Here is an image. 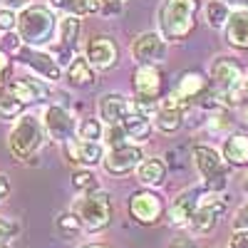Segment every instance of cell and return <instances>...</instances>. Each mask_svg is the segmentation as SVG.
Wrapping results in <instances>:
<instances>
[{"label":"cell","instance_id":"6da1fadb","mask_svg":"<svg viewBox=\"0 0 248 248\" xmlns=\"http://www.w3.org/2000/svg\"><path fill=\"white\" fill-rule=\"evenodd\" d=\"M55 13L45 5H28L17 15V37L28 47H45L57 32Z\"/></svg>","mask_w":248,"mask_h":248},{"label":"cell","instance_id":"7a4b0ae2","mask_svg":"<svg viewBox=\"0 0 248 248\" xmlns=\"http://www.w3.org/2000/svg\"><path fill=\"white\" fill-rule=\"evenodd\" d=\"M211 82H214V90L216 97L229 107H241L243 102L248 99L246 94V72L241 67V62L231 60V57H218L214 65H211Z\"/></svg>","mask_w":248,"mask_h":248},{"label":"cell","instance_id":"3957f363","mask_svg":"<svg viewBox=\"0 0 248 248\" xmlns=\"http://www.w3.org/2000/svg\"><path fill=\"white\" fill-rule=\"evenodd\" d=\"M199 0H164L159 8V32L164 40H184L194 32Z\"/></svg>","mask_w":248,"mask_h":248},{"label":"cell","instance_id":"277c9868","mask_svg":"<svg viewBox=\"0 0 248 248\" xmlns=\"http://www.w3.org/2000/svg\"><path fill=\"white\" fill-rule=\"evenodd\" d=\"M45 144V127L43 119H37L32 114H23L17 117L15 127L8 134V149L17 161H32V156H37V152Z\"/></svg>","mask_w":248,"mask_h":248},{"label":"cell","instance_id":"5b68a950","mask_svg":"<svg viewBox=\"0 0 248 248\" xmlns=\"http://www.w3.org/2000/svg\"><path fill=\"white\" fill-rule=\"evenodd\" d=\"M72 214L79 218L82 229H87L92 233L102 231L112 223V199L107 191H99V189L87 191L82 194V199H77Z\"/></svg>","mask_w":248,"mask_h":248},{"label":"cell","instance_id":"8992f818","mask_svg":"<svg viewBox=\"0 0 248 248\" xmlns=\"http://www.w3.org/2000/svg\"><path fill=\"white\" fill-rule=\"evenodd\" d=\"M194 164L203 179V189L209 194H218L229 184V164H226L223 154H218L214 147L206 144H196L194 147Z\"/></svg>","mask_w":248,"mask_h":248},{"label":"cell","instance_id":"52a82bcc","mask_svg":"<svg viewBox=\"0 0 248 248\" xmlns=\"http://www.w3.org/2000/svg\"><path fill=\"white\" fill-rule=\"evenodd\" d=\"M164 87V75L156 65H139L134 70L132 77V90H134V107L139 112H152L154 109V102L159 99Z\"/></svg>","mask_w":248,"mask_h":248},{"label":"cell","instance_id":"ba28073f","mask_svg":"<svg viewBox=\"0 0 248 248\" xmlns=\"http://www.w3.org/2000/svg\"><path fill=\"white\" fill-rule=\"evenodd\" d=\"M77 117L62 105H50L45 109V117H43V127H45V134H50V139H55L57 144H70L72 139H77Z\"/></svg>","mask_w":248,"mask_h":248},{"label":"cell","instance_id":"9c48e42d","mask_svg":"<svg viewBox=\"0 0 248 248\" xmlns=\"http://www.w3.org/2000/svg\"><path fill=\"white\" fill-rule=\"evenodd\" d=\"M15 60L23 62L25 67H30L35 75H40L47 82H57L62 77V67L60 62L55 60V55L50 52H43L40 47H28V45H20L15 50Z\"/></svg>","mask_w":248,"mask_h":248},{"label":"cell","instance_id":"30bf717a","mask_svg":"<svg viewBox=\"0 0 248 248\" xmlns=\"http://www.w3.org/2000/svg\"><path fill=\"white\" fill-rule=\"evenodd\" d=\"M144 154L139 149V144H122V147H112L102 164H105V171L112 176H127L132 171H137V167L141 164Z\"/></svg>","mask_w":248,"mask_h":248},{"label":"cell","instance_id":"8fae6325","mask_svg":"<svg viewBox=\"0 0 248 248\" xmlns=\"http://www.w3.org/2000/svg\"><path fill=\"white\" fill-rule=\"evenodd\" d=\"M223 211H226V201L218 194H211L209 199H201L199 206H196V211H194V216L189 218V229L194 233H199V236L214 231L218 218L223 216Z\"/></svg>","mask_w":248,"mask_h":248},{"label":"cell","instance_id":"7c38bea8","mask_svg":"<svg viewBox=\"0 0 248 248\" xmlns=\"http://www.w3.org/2000/svg\"><path fill=\"white\" fill-rule=\"evenodd\" d=\"M129 214H132V218L137 221V223H141V226H152V223H156L159 218H161V214H164V201H161V196L159 194H154V191H137V194H132V199H129Z\"/></svg>","mask_w":248,"mask_h":248},{"label":"cell","instance_id":"4fadbf2b","mask_svg":"<svg viewBox=\"0 0 248 248\" xmlns=\"http://www.w3.org/2000/svg\"><path fill=\"white\" fill-rule=\"evenodd\" d=\"M85 57L90 60V65L94 70H112L119 60V47L112 37L107 35H97L92 37L87 47H85Z\"/></svg>","mask_w":248,"mask_h":248},{"label":"cell","instance_id":"5bb4252c","mask_svg":"<svg viewBox=\"0 0 248 248\" xmlns=\"http://www.w3.org/2000/svg\"><path fill=\"white\" fill-rule=\"evenodd\" d=\"M132 55L139 65H156L167 57V40L161 37V32H144L134 40Z\"/></svg>","mask_w":248,"mask_h":248},{"label":"cell","instance_id":"9a60e30c","mask_svg":"<svg viewBox=\"0 0 248 248\" xmlns=\"http://www.w3.org/2000/svg\"><path fill=\"white\" fill-rule=\"evenodd\" d=\"M134 109V105L124 97V94H117V92H107L99 97V105H97V114L99 119L112 127V124H122L124 117Z\"/></svg>","mask_w":248,"mask_h":248},{"label":"cell","instance_id":"2e32d148","mask_svg":"<svg viewBox=\"0 0 248 248\" xmlns=\"http://www.w3.org/2000/svg\"><path fill=\"white\" fill-rule=\"evenodd\" d=\"M203 191H206V189H199V186L181 191V194L174 199L171 209H169V223H171V226H189V218L194 216L199 201L203 199Z\"/></svg>","mask_w":248,"mask_h":248},{"label":"cell","instance_id":"e0dca14e","mask_svg":"<svg viewBox=\"0 0 248 248\" xmlns=\"http://www.w3.org/2000/svg\"><path fill=\"white\" fill-rule=\"evenodd\" d=\"M23 105H37V102H43L47 99L50 94V87L45 85L43 79H35V77H23V79H10L8 85H5Z\"/></svg>","mask_w":248,"mask_h":248},{"label":"cell","instance_id":"ac0fdd59","mask_svg":"<svg viewBox=\"0 0 248 248\" xmlns=\"http://www.w3.org/2000/svg\"><path fill=\"white\" fill-rule=\"evenodd\" d=\"M65 152L70 156V161L82 164V167H97L105 159V149L99 141H87V139H72L70 144H65Z\"/></svg>","mask_w":248,"mask_h":248},{"label":"cell","instance_id":"d6986e66","mask_svg":"<svg viewBox=\"0 0 248 248\" xmlns=\"http://www.w3.org/2000/svg\"><path fill=\"white\" fill-rule=\"evenodd\" d=\"M223 35L231 47L248 50V10H243V8L231 10V17L223 28Z\"/></svg>","mask_w":248,"mask_h":248},{"label":"cell","instance_id":"ffe728a7","mask_svg":"<svg viewBox=\"0 0 248 248\" xmlns=\"http://www.w3.org/2000/svg\"><path fill=\"white\" fill-rule=\"evenodd\" d=\"M122 127H124V134H127V139L132 144H141V141H147L149 134H152V119H149V114H144V112H139L134 107L127 117H124Z\"/></svg>","mask_w":248,"mask_h":248},{"label":"cell","instance_id":"44dd1931","mask_svg":"<svg viewBox=\"0 0 248 248\" xmlns=\"http://www.w3.org/2000/svg\"><path fill=\"white\" fill-rule=\"evenodd\" d=\"M137 179L144 186H161L164 179H167V164H164L159 156H149V159H141V164L137 167Z\"/></svg>","mask_w":248,"mask_h":248},{"label":"cell","instance_id":"7402d4cb","mask_svg":"<svg viewBox=\"0 0 248 248\" xmlns=\"http://www.w3.org/2000/svg\"><path fill=\"white\" fill-rule=\"evenodd\" d=\"M223 159L229 167H246L248 164V137L231 134L223 141Z\"/></svg>","mask_w":248,"mask_h":248},{"label":"cell","instance_id":"603a6c76","mask_svg":"<svg viewBox=\"0 0 248 248\" xmlns=\"http://www.w3.org/2000/svg\"><path fill=\"white\" fill-rule=\"evenodd\" d=\"M174 92L179 97H184L186 102H196L201 94H206V77L201 72H194V70L184 72L179 77V85H176Z\"/></svg>","mask_w":248,"mask_h":248},{"label":"cell","instance_id":"cb8c5ba5","mask_svg":"<svg viewBox=\"0 0 248 248\" xmlns=\"http://www.w3.org/2000/svg\"><path fill=\"white\" fill-rule=\"evenodd\" d=\"M181 124H184V109L179 107H171L167 105V102H161L156 114H154V127L164 134H174L181 129Z\"/></svg>","mask_w":248,"mask_h":248},{"label":"cell","instance_id":"d4e9b609","mask_svg":"<svg viewBox=\"0 0 248 248\" xmlns=\"http://www.w3.org/2000/svg\"><path fill=\"white\" fill-rule=\"evenodd\" d=\"M67 79L72 87H90L94 85V67L90 65L87 57H72V62L67 65Z\"/></svg>","mask_w":248,"mask_h":248},{"label":"cell","instance_id":"484cf974","mask_svg":"<svg viewBox=\"0 0 248 248\" xmlns=\"http://www.w3.org/2000/svg\"><path fill=\"white\" fill-rule=\"evenodd\" d=\"M102 0H50L52 10H60L65 15H75V17H85V15H94L99 10Z\"/></svg>","mask_w":248,"mask_h":248},{"label":"cell","instance_id":"4316f807","mask_svg":"<svg viewBox=\"0 0 248 248\" xmlns=\"http://www.w3.org/2000/svg\"><path fill=\"white\" fill-rule=\"evenodd\" d=\"M23 109H25L23 102H20L5 85L0 87V122H13L17 117H23Z\"/></svg>","mask_w":248,"mask_h":248},{"label":"cell","instance_id":"83f0119b","mask_svg":"<svg viewBox=\"0 0 248 248\" xmlns=\"http://www.w3.org/2000/svg\"><path fill=\"white\" fill-rule=\"evenodd\" d=\"M229 17H231V8L226 0H209V3H206V20H209V25L214 30L226 28Z\"/></svg>","mask_w":248,"mask_h":248},{"label":"cell","instance_id":"f1b7e54d","mask_svg":"<svg viewBox=\"0 0 248 248\" xmlns=\"http://www.w3.org/2000/svg\"><path fill=\"white\" fill-rule=\"evenodd\" d=\"M105 129H102V119H94V117H87L77 124V137L79 139H87V141H99Z\"/></svg>","mask_w":248,"mask_h":248},{"label":"cell","instance_id":"f546056e","mask_svg":"<svg viewBox=\"0 0 248 248\" xmlns=\"http://www.w3.org/2000/svg\"><path fill=\"white\" fill-rule=\"evenodd\" d=\"M72 186H75V191H79V194H87V191L99 189L97 176H94L90 169H75V174H72Z\"/></svg>","mask_w":248,"mask_h":248},{"label":"cell","instance_id":"4dcf8cb0","mask_svg":"<svg viewBox=\"0 0 248 248\" xmlns=\"http://www.w3.org/2000/svg\"><path fill=\"white\" fill-rule=\"evenodd\" d=\"M20 233V223L10 218H0V246H8Z\"/></svg>","mask_w":248,"mask_h":248},{"label":"cell","instance_id":"1f68e13d","mask_svg":"<svg viewBox=\"0 0 248 248\" xmlns=\"http://www.w3.org/2000/svg\"><path fill=\"white\" fill-rule=\"evenodd\" d=\"M105 139H107V147H109V149H112V147H122V144H132V141L127 139V134H124L122 124H112V127H107Z\"/></svg>","mask_w":248,"mask_h":248},{"label":"cell","instance_id":"d6a6232c","mask_svg":"<svg viewBox=\"0 0 248 248\" xmlns=\"http://www.w3.org/2000/svg\"><path fill=\"white\" fill-rule=\"evenodd\" d=\"M79 218L75 216V214H65V216H60L57 218V229L65 233V236H75L77 231H79Z\"/></svg>","mask_w":248,"mask_h":248},{"label":"cell","instance_id":"836d02e7","mask_svg":"<svg viewBox=\"0 0 248 248\" xmlns=\"http://www.w3.org/2000/svg\"><path fill=\"white\" fill-rule=\"evenodd\" d=\"M17 28V15L15 10H8V8H0V32H10Z\"/></svg>","mask_w":248,"mask_h":248},{"label":"cell","instance_id":"e575fe53","mask_svg":"<svg viewBox=\"0 0 248 248\" xmlns=\"http://www.w3.org/2000/svg\"><path fill=\"white\" fill-rule=\"evenodd\" d=\"M10 72H13V60L5 50H0V87L10 82Z\"/></svg>","mask_w":248,"mask_h":248},{"label":"cell","instance_id":"d590c367","mask_svg":"<svg viewBox=\"0 0 248 248\" xmlns=\"http://www.w3.org/2000/svg\"><path fill=\"white\" fill-rule=\"evenodd\" d=\"M233 231H248V201L238 206V211L233 216Z\"/></svg>","mask_w":248,"mask_h":248},{"label":"cell","instance_id":"8d00e7d4","mask_svg":"<svg viewBox=\"0 0 248 248\" xmlns=\"http://www.w3.org/2000/svg\"><path fill=\"white\" fill-rule=\"evenodd\" d=\"M229 127H231V119H229V114H226V112L211 117V122H209V129L211 132H226Z\"/></svg>","mask_w":248,"mask_h":248},{"label":"cell","instance_id":"74e56055","mask_svg":"<svg viewBox=\"0 0 248 248\" xmlns=\"http://www.w3.org/2000/svg\"><path fill=\"white\" fill-rule=\"evenodd\" d=\"M229 248H248V231H233L229 238Z\"/></svg>","mask_w":248,"mask_h":248},{"label":"cell","instance_id":"f35d334b","mask_svg":"<svg viewBox=\"0 0 248 248\" xmlns=\"http://www.w3.org/2000/svg\"><path fill=\"white\" fill-rule=\"evenodd\" d=\"M28 3L30 0H0V5L8 10H23V8H28Z\"/></svg>","mask_w":248,"mask_h":248},{"label":"cell","instance_id":"ab89813d","mask_svg":"<svg viewBox=\"0 0 248 248\" xmlns=\"http://www.w3.org/2000/svg\"><path fill=\"white\" fill-rule=\"evenodd\" d=\"M8 194H10V179L5 174H0V201H3Z\"/></svg>","mask_w":248,"mask_h":248},{"label":"cell","instance_id":"60d3db41","mask_svg":"<svg viewBox=\"0 0 248 248\" xmlns=\"http://www.w3.org/2000/svg\"><path fill=\"white\" fill-rule=\"evenodd\" d=\"M171 248H194V243H191L189 238H181V241H176V243H171Z\"/></svg>","mask_w":248,"mask_h":248},{"label":"cell","instance_id":"b9f144b4","mask_svg":"<svg viewBox=\"0 0 248 248\" xmlns=\"http://www.w3.org/2000/svg\"><path fill=\"white\" fill-rule=\"evenodd\" d=\"M226 3H233L236 8H243V10H248V0H226Z\"/></svg>","mask_w":248,"mask_h":248},{"label":"cell","instance_id":"7bdbcfd3","mask_svg":"<svg viewBox=\"0 0 248 248\" xmlns=\"http://www.w3.org/2000/svg\"><path fill=\"white\" fill-rule=\"evenodd\" d=\"M241 119L248 124V102H243V105H241Z\"/></svg>","mask_w":248,"mask_h":248},{"label":"cell","instance_id":"ee69618b","mask_svg":"<svg viewBox=\"0 0 248 248\" xmlns=\"http://www.w3.org/2000/svg\"><path fill=\"white\" fill-rule=\"evenodd\" d=\"M82 248H109V246H105V243H87V246H82Z\"/></svg>","mask_w":248,"mask_h":248},{"label":"cell","instance_id":"f6af8a7d","mask_svg":"<svg viewBox=\"0 0 248 248\" xmlns=\"http://www.w3.org/2000/svg\"><path fill=\"white\" fill-rule=\"evenodd\" d=\"M243 191H246V196H248V176H246V181H243Z\"/></svg>","mask_w":248,"mask_h":248},{"label":"cell","instance_id":"bcb514c9","mask_svg":"<svg viewBox=\"0 0 248 248\" xmlns=\"http://www.w3.org/2000/svg\"><path fill=\"white\" fill-rule=\"evenodd\" d=\"M243 87H246V94H248V75H246V82H243Z\"/></svg>","mask_w":248,"mask_h":248},{"label":"cell","instance_id":"7dc6e473","mask_svg":"<svg viewBox=\"0 0 248 248\" xmlns=\"http://www.w3.org/2000/svg\"><path fill=\"white\" fill-rule=\"evenodd\" d=\"M107 3H122V0H107Z\"/></svg>","mask_w":248,"mask_h":248},{"label":"cell","instance_id":"c3c4849f","mask_svg":"<svg viewBox=\"0 0 248 248\" xmlns=\"http://www.w3.org/2000/svg\"><path fill=\"white\" fill-rule=\"evenodd\" d=\"M0 248H8V246H0Z\"/></svg>","mask_w":248,"mask_h":248}]
</instances>
